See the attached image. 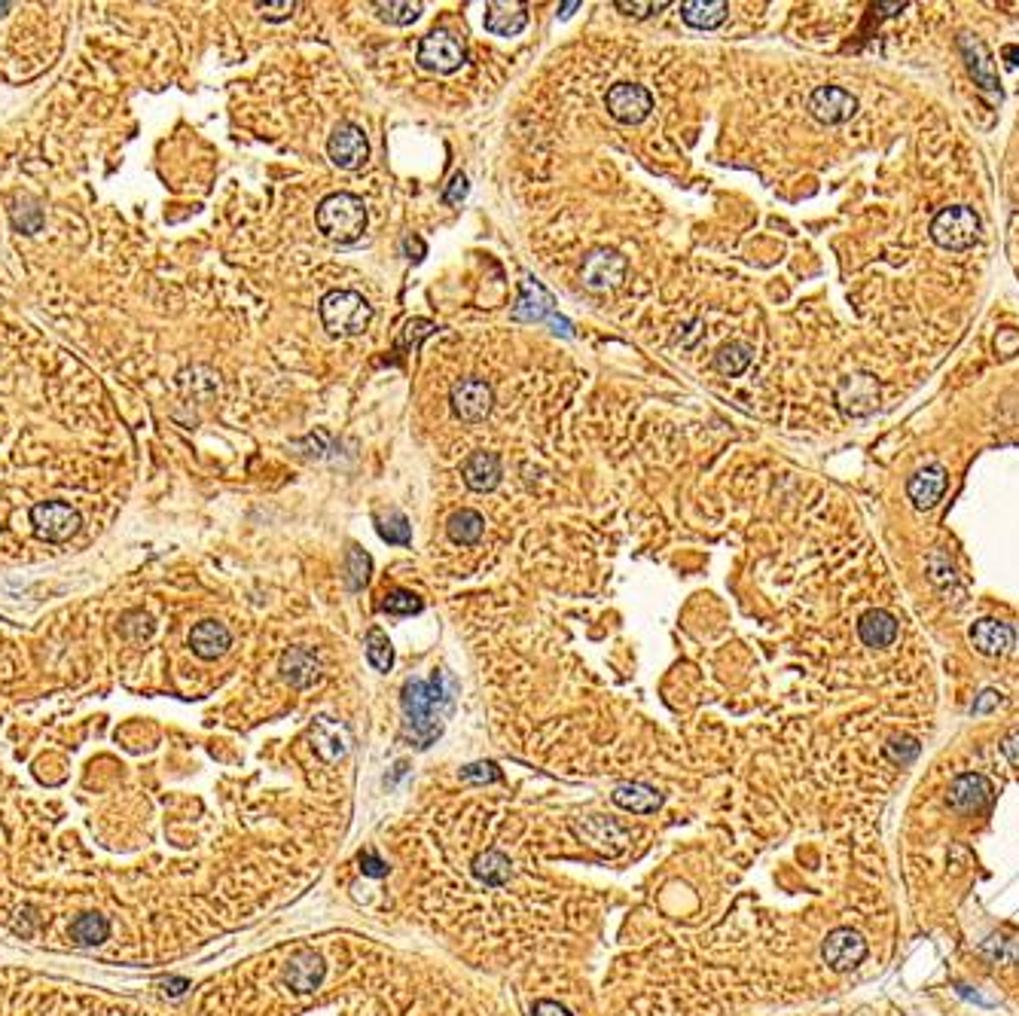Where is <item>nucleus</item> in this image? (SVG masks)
<instances>
[{"label": "nucleus", "instance_id": "22", "mask_svg": "<svg viewBox=\"0 0 1019 1016\" xmlns=\"http://www.w3.org/2000/svg\"><path fill=\"white\" fill-rule=\"evenodd\" d=\"M968 635H971V644L977 647V653H983V656H1004V653H1010V647L1016 641L1013 629L1001 620H992V617L977 620Z\"/></svg>", "mask_w": 1019, "mask_h": 1016}, {"label": "nucleus", "instance_id": "13", "mask_svg": "<svg viewBox=\"0 0 1019 1016\" xmlns=\"http://www.w3.org/2000/svg\"><path fill=\"white\" fill-rule=\"evenodd\" d=\"M809 113L824 126H843L858 113V98L843 86H818L809 95Z\"/></svg>", "mask_w": 1019, "mask_h": 1016}, {"label": "nucleus", "instance_id": "19", "mask_svg": "<svg viewBox=\"0 0 1019 1016\" xmlns=\"http://www.w3.org/2000/svg\"><path fill=\"white\" fill-rule=\"evenodd\" d=\"M946 486H949V476L940 464H928L922 470H916L910 476V483H907V495L913 501L916 510H931L940 504V498L946 495Z\"/></svg>", "mask_w": 1019, "mask_h": 1016}, {"label": "nucleus", "instance_id": "8", "mask_svg": "<svg viewBox=\"0 0 1019 1016\" xmlns=\"http://www.w3.org/2000/svg\"><path fill=\"white\" fill-rule=\"evenodd\" d=\"M449 403H452L455 418H461V422H467V425H476V422H486L489 418V412L495 406V391L486 379L467 376V379H458L452 385Z\"/></svg>", "mask_w": 1019, "mask_h": 1016}, {"label": "nucleus", "instance_id": "21", "mask_svg": "<svg viewBox=\"0 0 1019 1016\" xmlns=\"http://www.w3.org/2000/svg\"><path fill=\"white\" fill-rule=\"evenodd\" d=\"M958 49H962V55H965L974 83L983 86L986 92H998V77H995L992 55H989L986 43L980 37H974V34H962V37H958Z\"/></svg>", "mask_w": 1019, "mask_h": 1016}, {"label": "nucleus", "instance_id": "52", "mask_svg": "<svg viewBox=\"0 0 1019 1016\" xmlns=\"http://www.w3.org/2000/svg\"><path fill=\"white\" fill-rule=\"evenodd\" d=\"M574 10H580V0H571V4H562L559 7V19H571Z\"/></svg>", "mask_w": 1019, "mask_h": 1016}, {"label": "nucleus", "instance_id": "41", "mask_svg": "<svg viewBox=\"0 0 1019 1016\" xmlns=\"http://www.w3.org/2000/svg\"><path fill=\"white\" fill-rule=\"evenodd\" d=\"M620 13L632 16V19H650L653 13H663L669 7V0H656V4H638V0H617L614 4Z\"/></svg>", "mask_w": 1019, "mask_h": 1016}, {"label": "nucleus", "instance_id": "27", "mask_svg": "<svg viewBox=\"0 0 1019 1016\" xmlns=\"http://www.w3.org/2000/svg\"><path fill=\"white\" fill-rule=\"evenodd\" d=\"M611 800L632 812V815H653L659 806H663V794H659L656 788L644 785V782H626V785H617Z\"/></svg>", "mask_w": 1019, "mask_h": 1016}, {"label": "nucleus", "instance_id": "37", "mask_svg": "<svg viewBox=\"0 0 1019 1016\" xmlns=\"http://www.w3.org/2000/svg\"><path fill=\"white\" fill-rule=\"evenodd\" d=\"M379 611L394 614V617H412V614H422L425 611V602L418 599L415 592H409V589H394V592H388L385 599H382Z\"/></svg>", "mask_w": 1019, "mask_h": 1016}, {"label": "nucleus", "instance_id": "4", "mask_svg": "<svg viewBox=\"0 0 1019 1016\" xmlns=\"http://www.w3.org/2000/svg\"><path fill=\"white\" fill-rule=\"evenodd\" d=\"M513 321H525V324H550L553 333H562V336H574V324L568 318L559 315L556 309V300H553V293L537 281V278H525L522 281V293H519V303L516 309L510 312Z\"/></svg>", "mask_w": 1019, "mask_h": 1016}, {"label": "nucleus", "instance_id": "39", "mask_svg": "<svg viewBox=\"0 0 1019 1016\" xmlns=\"http://www.w3.org/2000/svg\"><path fill=\"white\" fill-rule=\"evenodd\" d=\"M885 757L897 766H910L919 757V742L913 736H891L885 745Z\"/></svg>", "mask_w": 1019, "mask_h": 1016}, {"label": "nucleus", "instance_id": "28", "mask_svg": "<svg viewBox=\"0 0 1019 1016\" xmlns=\"http://www.w3.org/2000/svg\"><path fill=\"white\" fill-rule=\"evenodd\" d=\"M727 16H730L727 0H687V4H681V19L699 31H711L717 25H724Z\"/></svg>", "mask_w": 1019, "mask_h": 1016}, {"label": "nucleus", "instance_id": "3", "mask_svg": "<svg viewBox=\"0 0 1019 1016\" xmlns=\"http://www.w3.org/2000/svg\"><path fill=\"white\" fill-rule=\"evenodd\" d=\"M318 312L330 336H361L373 321V306L357 290H330Z\"/></svg>", "mask_w": 1019, "mask_h": 1016}, {"label": "nucleus", "instance_id": "16", "mask_svg": "<svg viewBox=\"0 0 1019 1016\" xmlns=\"http://www.w3.org/2000/svg\"><path fill=\"white\" fill-rule=\"evenodd\" d=\"M836 403L846 415H870L879 406V382L867 373H852L839 382L836 388Z\"/></svg>", "mask_w": 1019, "mask_h": 1016}, {"label": "nucleus", "instance_id": "35", "mask_svg": "<svg viewBox=\"0 0 1019 1016\" xmlns=\"http://www.w3.org/2000/svg\"><path fill=\"white\" fill-rule=\"evenodd\" d=\"M345 574H348V589L351 592H361L370 583V574H373L370 553H364L361 547H348V553H345Z\"/></svg>", "mask_w": 1019, "mask_h": 1016}, {"label": "nucleus", "instance_id": "7", "mask_svg": "<svg viewBox=\"0 0 1019 1016\" xmlns=\"http://www.w3.org/2000/svg\"><path fill=\"white\" fill-rule=\"evenodd\" d=\"M415 62L434 74H455L467 62V49L452 31H431L418 43Z\"/></svg>", "mask_w": 1019, "mask_h": 1016}, {"label": "nucleus", "instance_id": "36", "mask_svg": "<svg viewBox=\"0 0 1019 1016\" xmlns=\"http://www.w3.org/2000/svg\"><path fill=\"white\" fill-rule=\"evenodd\" d=\"M364 647H367V660H370V666L376 672H391V666H394V647H391L388 635L379 626H373L367 632V644Z\"/></svg>", "mask_w": 1019, "mask_h": 1016}, {"label": "nucleus", "instance_id": "30", "mask_svg": "<svg viewBox=\"0 0 1019 1016\" xmlns=\"http://www.w3.org/2000/svg\"><path fill=\"white\" fill-rule=\"evenodd\" d=\"M470 873L479 879V882H486V885H507L510 876H513V864L504 852L498 849H489L483 855H476L473 864H470Z\"/></svg>", "mask_w": 1019, "mask_h": 1016}, {"label": "nucleus", "instance_id": "5", "mask_svg": "<svg viewBox=\"0 0 1019 1016\" xmlns=\"http://www.w3.org/2000/svg\"><path fill=\"white\" fill-rule=\"evenodd\" d=\"M931 238L943 251H968L980 238V217L968 205H952L934 214Z\"/></svg>", "mask_w": 1019, "mask_h": 1016}, {"label": "nucleus", "instance_id": "42", "mask_svg": "<svg viewBox=\"0 0 1019 1016\" xmlns=\"http://www.w3.org/2000/svg\"><path fill=\"white\" fill-rule=\"evenodd\" d=\"M467 193H470V181H467V174H464V171H458V174L452 177V181H449L446 193H443V202H446V205H458V202L467 199Z\"/></svg>", "mask_w": 1019, "mask_h": 1016}, {"label": "nucleus", "instance_id": "15", "mask_svg": "<svg viewBox=\"0 0 1019 1016\" xmlns=\"http://www.w3.org/2000/svg\"><path fill=\"white\" fill-rule=\"evenodd\" d=\"M995 791H992V782L986 779V775L980 772H962L958 779H952L949 785V794H946V803L955 809V812H983L989 809Z\"/></svg>", "mask_w": 1019, "mask_h": 1016}, {"label": "nucleus", "instance_id": "26", "mask_svg": "<svg viewBox=\"0 0 1019 1016\" xmlns=\"http://www.w3.org/2000/svg\"><path fill=\"white\" fill-rule=\"evenodd\" d=\"M897 632H901V626H897L894 614L882 611V608H873L861 617L858 623V635L867 647L873 650H882V647H891L897 641Z\"/></svg>", "mask_w": 1019, "mask_h": 1016}, {"label": "nucleus", "instance_id": "1", "mask_svg": "<svg viewBox=\"0 0 1019 1016\" xmlns=\"http://www.w3.org/2000/svg\"><path fill=\"white\" fill-rule=\"evenodd\" d=\"M455 690L458 684L446 669H437L428 681L406 678L400 690V705L406 717V730L412 733V742L418 748H428L443 733V721L455 705Z\"/></svg>", "mask_w": 1019, "mask_h": 1016}, {"label": "nucleus", "instance_id": "50", "mask_svg": "<svg viewBox=\"0 0 1019 1016\" xmlns=\"http://www.w3.org/2000/svg\"><path fill=\"white\" fill-rule=\"evenodd\" d=\"M187 986H190V983H187L184 977H174V980H165V983H162L165 995H184V992H187Z\"/></svg>", "mask_w": 1019, "mask_h": 1016}, {"label": "nucleus", "instance_id": "14", "mask_svg": "<svg viewBox=\"0 0 1019 1016\" xmlns=\"http://www.w3.org/2000/svg\"><path fill=\"white\" fill-rule=\"evenodd\" d=\"M324 977H327V962L315 949H296L290 955V962L284 965V986L293 989L296 995H309L321 989Z\"/></svg>", "mask_w": 1019, "mask_h": 1016}, {"label": "nucleus", "instance_id": "9", "mask_svg": "<svg viewBox=\"0 0 1019 1016\" xmlns=\"http://www.w3.org/2000/svg\"><path fill=\"white\" fill-rule=\"evenodd\" d=\"M327 156L336 168H345V171L361 168L370 159V141L364 129L357 123H348V119L336 123L327 138Z\"/></svg>", "mask_w": 1019, "mask_h": 1016}, {"label": "nucleus", "instance_id": "18", "mask_svg": "<svg viewBox=\"0 0 1019 1016\" xmlns=\"http://www.w3.org/2000/svg\"><path fill=\"white\" fill-rule=\"evenodd\" d=\"M461 476H464L467 489H473V492H492V489H498L501 476H504L501 473V455L498 452H486V449L470 452L461 461Z\"/></svg>", "mask_w": 1019, "mask_h": 1016}, {"label": "nucleus", "instance_id": "38", "mask_svg": "<svg viewBox=\"0 0 1019 1016\" xmlns=\"http://www.w3.org/2000/svg\"><path fill=\"white\" fill-rule=\"evenodd\" d=\"M437 330L440 327L434 321H428V318H412V321H406V327H403V333L397 339V348L400 351H415L418 345H422L428 336H434Z\"/></svg>", "mask_w": 1019, "mask_h": 1016}, {"label": "nucleus", "instance_id": "2", "mask_svg": "<svg viewBox=\"0 0 1019 1016\" xmlns=\"http://www.w3.org/2000/svg\"><path fill=\"white\" fill-rule=\"evenodd\" d=\"M318 229L339 245H354L367 232V205L354 193H330L315 211Z\"/></svg>", "mask_w": 1019, "mask_h": 1016}, {"label": "nucleus", "instance_id": "53", "mask_svg": "<svg viewBox=\"0 0 1019 1016\" xmlns=\"http://www.w3.org/2000/svg\"><path fill=\"white\" fill-rule=\"evenodd\" d=\"M1004 58H1013V65H1019V46H1004Z\"/></svg>", "mask_w": 1019, "mask_h": 1016}, {"label": "nucleus", "instance_id": "10", "mask_svg": "<svg viewBox=\"0 0 1019 1016\" xmlns=\"http://www.w3.org/2000/svg\"><path fill=\"white\" fill-rule=\"evenodd\" d=\"M821 959L830 971L849 974L867 959V940L855 928H833L821 943Z\"/></svg>", "mask_w": 1019, "mask_h": 1016}, {"label": "nucleus", "instance_id": "51", "mask_svg": "<svg viewBox=\"0 0 1019 1016\" xmlns=\"http://www.w3.org/2000/svg\"><path fill=\"white\" fill-rule=\"evenodd\" d=\"M904 7H907V4H876V10H879L882 16H897Z\"/></svg>", "mask_w": 1019, "mask_h": 1016}, {"label": "nucleus", "instance_id": "45", "mask_svg": "<svg viewBox=\"0 0 1019 1016\" xmlns=\"http://www.w3.org/2000/svg\"><path fill=\"white\" fill-rule=\"evenodd\" d=\"M357 864H361V873L370 876V879H385V876H388V864H385L376 852H361Z\"/></svg>", "mask_w": 1019, "mask_h": 1016}, {"label": "nucleus", "instance_id": "11", "mask_svg": "<svg viewBox=\"0 0 1019 1016\" xmlns=\"http://www.w3.org/2000/svg\"><path fill=\"white\" fill-rule=\"evenodd\" d=\"M626 269H629V263H626V257H623L620 251L598 248V251H592V254L583 260V266H580V281H583V287H589V290H595V293H605V290H614V287L623 284Z\"/></svg>", "mask_w": 1019, "mask_h": 1016}, {"label": "nucleus", "instance_id": "31", "mask_svg": "<svg viewBox=\"0 0 1019 1016\" xmlns=\"http://www.w3.org/2000/svg\"><path fill=\"white\" fill-rule=\"evenodd\" d=\"M751 357H754V348L748 342H724L721 348L714 351V370L721 373V376H742L748 367H751Z\"/></svg>", "mask_w": 1019, "mask_h": 1016}, {"label": "nucleus", "instance_id": "40", "mask_svg": "<svg viewBox=\"0 0 1019 1016\" xmlns=\"http://www.w3.org/2000/svg\"><path fill=\"white\" fill-rule=\"evenodd\" d=\"M461 779L473 785H492V782H501V769L495 760H479L461 769Z\"/></svg>", "mask_w": 1019, "mask_h": 1016}, {"label": "nucleus", "instance_id": "24", "mask_svg": "<svg viewBox=\"0 0 1019 1016\" xmlns=\"http://www.w3.org/2000/svg\"><path fill=\"white\" fill-rule=\"evenodd\" d=\"M483 25L495 37H516L528 28V7L525 4H486Z\"/></svg>", "mask_w": 1019, "mask_h": 1016}, {"label": "nucleus", "instance_id": "17", "mask_svg": "<svg viewBox=\"0 0 1019 1016\" xmlns=\"http://www.w3.org/2000/svg\"><path fill=\"white\" fill-rule=\"evenodd\" d=\"M574 830L580 833V840H586L592 849L605 855H620L629 843V833L617 821H608L605 815H586L583 821L574 824Z\"/></svg>", "mask_w": 1019, "mask_h": 1016}, {"label": "nucleus", "instance_id": "23", "mask_svg": "<svg viewBox=\"0 0 1019 1016\" xmlns=\"http://www.w3.org/2000/svg\"><path fill=\"white\" fill-rule=\"evenodd\" d=\"M229 647H232V635L217 620H202L190 632V650L199 656V660H217V656H223Z\"/></svg>", "mask_w": 1019, "mask_h": 1016}, {"label": "nucleus", "instance_id": "32", "mask_svg": "<svg viewBox=\"0 0 1019 1016\" xmlns=\"http://www.w3.org/2000/svg\"><path fill=\"white\" fill-rule=\"evenodd\" d=\"M376 16L388 25H412L418 22V16H422V4L418 0H379V4H373Z\"/></svg>", "mask_w": 1019, "mask_h": 1016}, {"label": "nucleus", "instance_id": "33", "mask_svg": "<svg viewBox=\"0 0 1019 1016\" xmlns=\"http://www.w3.org/2000/svg\"><path fill=\"white\" fill-rule=\"evenodd\" d=\"M107 934H110V922L95 913H86L71 925V940L77 946H98L107 940Z\"/></svg>", "mask_w": 1019, "mask_h": 1016}, {"label": "nucleus", "instance_id": "49", "mask_svg": "<svg viewBox=\"0 0 1019 1016\" xmlns=\"http://www.w3.org/2000/svg\"><path fill=\"white\" fill-rule=\"evenodd\" d=\"M403 251H406V257H409L412 263H422L425 254H428L425 242H422L418 235H406V238H403Z\"/></svg>", "mask_w": 1019, "mask_h": 1016}, {"label": "nucleus", "instance_id": "44", "mask_svg": "<svg viewBox=\"0 0 1019 1016\" xmlns=\"http://www.w3.org/2000/svg\"><path fill=\"white\" fill-rule=\"evenodd\" d=\"M257 10L263 13L266 22H284V19L293 16L296 0H281V4H257Z\"/></svg>", "mask_w": 1019, "mask_h": 1016}, {"label": "nucleus", "instance_id": "47", "mask_svg": "<svg viewBox=\"0 0 1019 1016\" xmlns=\"http://www.w3.org/2000/svg\"><path fill=\"white\" fill-rule=\"evenodd\" d=\"M1001 702H1004V696H1001L998 690H983V693L977 696V702H974V714H989V711H995Z\"/></svg>", "mask_w": 1019, "mask_h": 1016}, {"label": "nucleus", "instance_id": "25", "mask_svg": "<svg viewBox=\"0 0 1019 1016\" xmlns=\"http://www.w3.org/2000/svg\"><path fill=\"white\" fill-rule=\"evenodd\" d=\"M312 742H315V751L327 763H336L339 757L348 754L351 736H348V730L342 724L330 721V717H318V721L312 724Z\"/></svg>", "mask_w": 1019, "mask_h": 1016}, {"label": "nucleus", "instance_id": "48", "mask_svg": "<svg viewBox=\"0 0 1019 1016\" xmlns=\"http://www.w3.org/2000/svg\"><path fill=\"white\" fill-rule=\"evenodd\" d=\"M531 1016H574L568 1013L559 1001H550V998H541V1001H534L531 1007Z\"/></svg>", "mask_w": 1019, "mask_h": 1016}, {"label": "nucleus", "instance_id": "29", "mask_svg": "<svg viewBox=\"0 0 1019 1016\" xmlns=\"http://www.w3.org/2000/svg\"><path fill=\"white\" fill-rule=\"evenodd\" d=\"M483 531H486L483 513H479V510H470V507L455 510V513L449 516V522H446V534L452 537L455 544H461V547L479 544V537H483Z\"/></svg>", "mask_w": 1019, "mask_h": 1016}, {"label": "nucleus", "instance_id": "12", "mask_svg": "<svg viewBox=\"0 0 1019 1016\" xmlns=\"http://www.w3.org/2000/svg\"><path fill=\"white\" fill-rule=\"evenodd\" d=\"M605 110L623 126H638L653 110V95L638 83H617L605 95Z\"/></svg>", "mask_w": 1019, "mask_h": 1016}, {"label": "nucleus", "instance_id": "6", "mask_svg": "<svg viewBox=\"0 0 1019 1016\" xmlns=\"http://www.w3.org/2000/svg\"><path fill=\"white\" fill-rule=\"evenodd\" d=\"M80 525H83V516L68 501L52 498V501H40L31 510V531L40 537V541H46V544H65V541H71V537L80 531Z\"/></svg>", "mask_w": 1019, "mask_h": 1016}, {"label": "nucleus", "instance_id": "43", "mask_svg": "<svg viewBox=\"0 0 1019 1016\" xmlns=\"http://www.w3.org/2000/svg\"><path fill=\"white\" fill-rule=\"evenodd\" d=\"M983 955H986L989 962H995V965H1004V962L1013 959V949H1010L1001 937H989V940L983 943Z\"/></svg>", "mask_w": 1019, "mask_h": 1016}, {"label": "nucleus", "instance_id": "46", "mask_svg": "<svg viewBox=\"0 0 1019 1016\" xmlns=\"http://www.w3.org/2000/svg\"><path fill=\"white\" fill-rule=\"evenodd\" d=\"M1001 754H1004L1013 766H1019V727H1013V730L1004 733V739H1001Z\"/></svg>", "mask_w": 1019, "mask_h": 1016}, {"label": "nucleus", "instance_id": "34", "mask_svg": "<svg viewBox=\"0 0 1019 1016\" xmlns=\"http://www.w3.org/2000/svg\"><path fill=\"white\" fill-rule=\"evenodd\" d=\"M376 531H379L382 541H388L394 547H409L412 544V525H409V519L400 510H391L388 516H379L376 519Z\"/></svg>", "mask_w": 1019, "mask_h": 1016}, {"label": "nucleus", "instance_id": "20", "mask_svg": "<svg viewBox=\"0 0 1019 1016\" xmlns=\"http://www.w3.org/2000/svg\"><path fill=\"white\" fill-rule=\"evenodd\" d=\"M281 678L296 687V690H309L312 684H318L321 678V663L318 656L306 647H287L281 656Z\"/></svg>", "mask_w": 1019, "mask_h": 1016}]
</instances>
